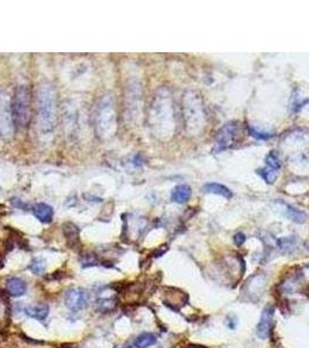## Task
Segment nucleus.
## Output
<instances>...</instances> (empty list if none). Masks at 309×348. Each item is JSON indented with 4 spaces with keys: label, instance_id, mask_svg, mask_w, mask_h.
<instances>
[{
    "label": "nucleus",
    "instance_id": "10",
    "mask_svg": "<svg viewBox=\"0 0 309 348\" xmlns=\"http://www.w3.org/2000/svg\"><path fill=\"white\" fill-rule=\"evenodd\" d=\"M27 285L20 278H10L6 282V292L13 297H20L26 294Z\"/></svg>",
    "mask_w": 309,
    "mask_h": 348
},
{
    "label": "nucleus",
    "instance_id": "22",
    "mask_svg": "<svg viewBox=\"0 0 309 348\" xmlns=\"http://www.w3.org/2000/svg\"><path fill=\"white\" fill-rule=\"evenodd\" d=\"M234 242H235L237 246H240L246 242V236H244L243 233H237V235L234 236Z\"/></svg>",
    "mask_w": 309,
    "mask_h": 348
},
{
    "label": "nucleus",
    "instance_id": "24",
    "mask_svg": "<svg viewBox=\"0 0 309 348\" xmlns=\"http://www.w3.org/2000/svg\"><path fill=\"white\" fill-rule=\"evenodd\" d=\"M306 247H307V250L309 251V240H308V242H307V245H306Z\"/></svg>",
    "mask_w": 309,
    "mask_h": 348
},
{
    "label": "nucleus",
    "instance_id": "7",
    "mask_svg": "<svg viewBox=\"0 0 309 348\" xmlns=\"http://www.w3.org/2000/svg\"><path fill=\"white\" fill-rule=\"evenodd\" d=\"M66 306L71 311H82L84 310L88 304V294L85 289L82 288H71L66 294Z\"/></svg>",
    "mask_w": 309,
    "mask_h": 348
},
{
    "label": "nucleus",
    "instance_id": "20",
    "mask_svg": "<svg viewBox=\"0 0 309 348\" xmlns=\"http://www.w3.org/2000/svg\"><path fill=\"white\" fill-rule=\"evenodd\" d=\"M44 268H46V265L44 263H43L42 260H34V263L30 265V270L33 273H35V274H42L43 271H44Z\"/></svg>",
    "mask_w": 309,
    "mask_h": 348
},
{
    "label": "nucleus",
    "instance_id": "5",
    "mask_svg": "<svg viewBox=\"0 0 309 348\" xmlns=\"http://www.w3.org/2000/svg\"><path fill=\"white\" fill-rule=\"evenodd\" d=\"M242 138V129L238 122H229L218 132L214 143V152H222L236 145Z\"/></svg>",
    "mask_w": 309,
    "mask_h": 348
},
{
    "label": "nucleus",
    "instance_id": "12",
    "mask_svg": "<svg viewBox=\"0 0 309 348\" xmlns=\"http://www.w3.org/2000/svg\"><path fill=\"white\" fill-rule=\"evenodd\" d=\"M35 217L42 223H50L54 218V209L46 203H36L33 207Z\"/></svg>",
    "mask_w": 309,
    "mask_h": 348
},
{
    "label": "nucleus",
    "instance_id": "19",
    "mask_svg": "<svg viewBox=\"0 0 309 348\" xmlns=\"http://www.w3.org/2000/svg\"><path fill=\"white\" fill-rule=\"evenodd\" d=\"M249 131H250V135L252 136V137L257 138V139H263V141H266V139L271 138L273 136V135H271V132L258 131L256 128H252V127H249Z\"/></svg>",
    "mask_w": 309,
    "mask_h": 348
},
{
    "label": "nucleus",
    "instance_id": "11",
    "mask_svg": "<svg viewBox=\"0 0 309 348\" xmlns=\"http://www.w3.org/2000/svg\"><path fill=\"white\" fill-rule=\"evenodd\" d=\"M24 314L28 317L36 319V321H44L49 315V307L46 303L32 304V306H28L24 309Z\"/></svg>",
    "mask_w": 309,
    "mask_h": 348
},
{
    "label": "nucleus",
    "instance_id": "4",
    "mask_svg": "<svg viewBox=\"0 0 309 348\" xmlns=\"http://www.w3.org/2000/svg\"><path fill=\"white\" fill-rule=\"evenodd\" d=\"M10 108H12L13 120L16 127H27L32 115L30 92L27 86H19L16 89L12 101H10Z\"/></svg>",
    "mask_w": 309,
    "mask_h": 348
},
{
    "label": "nucleus",
    "instance_id": "8",
    "mask_svg": "<svg viewBox=\"0 0 309 348\" xmlns=\"http://www.w3.org/2000/svg\"><path fill=\"white\" fill-rule=\"evenodd\" d=\"M14 120L10 102L6 99H0V132L4 137H12L14 134Z\"/></svg>",
    "mask_w": 309,
    "mask_h": 348
},
{
    "label": "nucleus",
    "instance_id": "2",
    "mask_svg": "<svg viewBox=\"0 0 309 348\" xmlns=\"http://www.w3.org/2000/svg\"><path fill=\"white\" fill-rule=\"evenodd\" d=\"M94 125L99 137L108 139L116 129V107L113 94L107 93L100 98L94 113Z\"/></svg>",
    "mask_w": 309,
    "mask_h": 348
},
{
    "label": "nucleus",
    "instance_id": "18",
    "mask_svg": "<svg viewBox=\"0 0 309 348\" xmlns=\"http://www.w3.org/2000/svg\"><path fill=\"white\" fill-rule=\"evenodd\" d=\"M266 166L276 171L280 170V167H282V160H280V158L276 152H270V155L266 157Z\"/></svg>",
    "mask_w": 309,
    "mask_h": 348
},
{
    "label": "nucleus",
    "instance_id": "17",
    "mask_svg": "<svg viewBox=\"0 0 309 348\" xmlns=\"http://www.w3.org/2000/svg\"><path fill=\"white\" fill-rule=\"evenodd\" d=\"M260 173L262 175V178H263L264 180L268 182V184H273V182H274V180L276 179V177H278V171L273 170V168L268 167V166H266V168H264L263 171H260Z\"/></svg>",
    "mask_w": 309,
    "mask_h": 348
},
{
    "label": "nucleus",
    "instance_id": "9",
    "mask_svg": "<svg viewBox=\"0 0 309 348\" xmlns=\"http://www.w3.org/2000/svg\"><path fill=\"white\" fill-rule=\"evenodd\" d=\"M273 316H274V309L273 307L268 306L262 312L260 321L258 323L256 333L260 339H268L271 333V328L273 323Z\"/></svg>",
    "mask_w": 309,
    "mask_h": 348
},
{
    "label": "nucleus",
    "instance_id": "1",
    "mask_svg": "<svg viewBox=\"0 0 309 348\" xmlns=\"http://www.w3.org/2000/svg\"><path fill=\"white\" fill-rule=\"evenodd\" d=\"M58 121V101L56 87L52 82H42L38 89V136L42 145L54 139Z\"/></svg>",
    "mask_w": 309,
    "mask_h": 348
},
{
    "label": "nucleus",
    "instance_id": "3",
    "mask_svg": "<svg viewBox=\"0 0 309 348\" xmlns=\"http://www.w3.org/2000/svg\"><path fill=\"white\" fill-rule=\"evenodd\" d=\"M182 110L188 130L193 134H199L204 124V109L202 101L198 93L188 91L182 99Z\"/></svg>",
    "mask_w": 309,
    "mask_h": 348
},
{
    "label": "nucleus",
    "instance_id": "15",
    "mask_svg": "<svg viewBox=\"0 0 309 348\" xmlns=\"http://www.w3.org/2000/svg\"><path fill=\"white\" fill-rule=\"evenodd\" d=\"M280 204H282L284 208L282 209L284 214H285L290 220H292L293 222H296V223H300V224H302L307 221V215L304 214L302 210L296 209V208L288 206V204H285V203H280Z\"/></svg>",
    "mask_w": 309,
    "mask_h": 348
},
{
    "label": "nucleus",
    "instance_id": "6",
    "mask_svg": "<svg viewBox=\"0 0 309 348\" xmlns=\"http://www.w3.org/2000/svg\"><path fill=\"white\" fill-rule=\"evenodd\" d=\"M142 88L140 82L129 81L126 87V109H127V117H136L138 110L141 105Z\"/></svg>",
    "mask_w": 309,
    "mask_h": 348
},
{
    "label": "nucleus",
    "instance_id": "16",
    "mask_svg": "<svg viewBox=\"0 0 309 348\" xmlns=\"http://www.w3.org/2000/svg\"><path fill=\"white\" fill-rule=\"evenodd\" d=\"M157 339L152 333H142L135 340L136 348H148L156 344Z\"/></svg>",
    "mask_w": 309,
    "mask_h": 348
},
{
    "label": "nucleus",
    "instance_id": "25",
    "mask_svg": "<svg viewBox=\"0 0 309 348\" xmlns=\"http://www.w3.org/2000/svg\"><path fill=\"white\" fill-rule=\"evenodd\" d=\"M188 348H204V347H196V346H192V347H188Z\"/></svg>",
    "mask_w": 309,
    "mask_h": 348
},
{
    "label": "nucleus",
    "instance_id": "23",
    "mask_svg": "<svg viewBox=\"0 0 309 348\" xmlns=\"http://www.w3.org/2000/svg\"><path fill=\"white\" fill-rule=\"evenodd\" d=\"M116 348H132L130 345H120V346H116Z\"/></svg>",
    "mask_w": 309,
    "mask_h": 348
},
{
    "label": "nucleus",
    "instance_id": "14",
    "mask_svg": "<svg viewBox=\"0 0 309 348\" xmlns=\"http://www.w3.org/2000/svg\"><path fill=\"white\" fill-rule=\"evenodd\" d=\"M202 191L204 193L216 194V195L226 197V199H232V192L230 189L224 185L218 184V182H208L202 187Z\"/></svg>",
    "mask_w": 309,
    "mask_h": 348
},
{
    "label": "nucleus",
    "instance_id": "21",
    "mask_svg": "<svg viewBox=\"0 0 309 348\" xmlns=\"http://www.w3.org/2000/svg\"><path fill=\"white\" fill-rule=\"evenodd\" d=\"M294 245V243H293V239H290V238H285V239H282V240H279V247H280V250H282V251H286V249H290Z\"/></svg>",
    "mask_w": 309,
    "mask_h": 348
},
{
    "label": "nucleus",
    "instance_id": "13",
    "mask_svg": "<svg viewBox=\"0 0 309 348\" xmlns=\"http://www.w3.org/2000/svg\"><path fill=\"white\" fill-rule=\"evenodd\" d=\"M192 195V189L188 185H179L177 187H174L171 194V199L174 202L182 204L186 203L191 199Z\"/></svg>",
    "mask_w": 309,
    "mask_h": 348
}]
</instances>
